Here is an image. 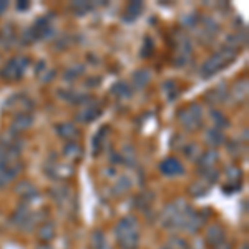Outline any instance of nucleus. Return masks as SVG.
<instances>
[{
	"mask_svg": "<svg viewBox=\"0 0 249 249\" xmlns=\"http://www.w3.org/2000/svg\"><path fill=\"white\" fill-rule=\"evenodd\" d=\"M116 239L123 249H135L138 246V223L133 218H124L116 228Z\"/></svg>",
	"mask_w": 249,
	"mask_h": 249,
	"instance_id": "obj_1",
	"label": "nucleus"
},
{
	"mask_svg": "<svg viewBox=\"0 0 249 249\" xmlns=\"http://www.w3.org/2000/svg\"><path fill=\"white\" fill-rule=\"evenodd\" d=\"M234 58V52H231V50H224V52H221V53H218L216 57H213L210 62L204 65V73L206 75H211L213 71H218L221 70V67L224 65V63H228V62H231V60Z\"/></svg>",
	"mask_w": 249,
	"mask_h": 249,
	"instance_id": "obj_2",
	"label": "nucleus"
},
{
	"mask_svg": "<svg viewBox=\"0 0 249 249\" xmlns=\"http://www.w3.org/2000/svg\"><path fill=\"white\" fill-rule=\"evenodd\" d=\"M161 170L166 173V175H176V173H183V166L176 161V160H166V161L161 164Z\"/></svg>",
	"mask_w": 249,
	"mask_h": 249,
	"instance_id": "obj_3",
	"label": "nucleus"
}]
</instances>
